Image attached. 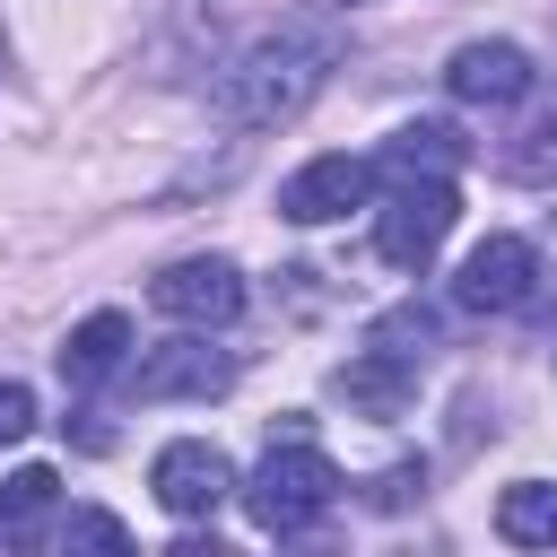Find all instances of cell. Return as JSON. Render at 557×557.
Segmentation results:
<instances>
[{
	"instance_id": "obj_21",
	"label": "cell",
	"mask_w": 557,
	"mask_h": 557,
	"mask_svg": "<svg viewBox=\"0 0 557 557\" xmlns=\"http://www.w3.org/2000/svg\"><path fill=\"white\" fill-rule=\"evenodd\" d=\"M313 9H331V17H339V9H366V0H313Z\"/></svg>"
},
{
	"instance_id": "obj_2",
	"label": "cell",
	"mask_w": 557,
	"mask_h": 557,
	"mask_svg": "<svg viewBox=\"0 0 557 557\" xmlns=\"http://www.w3.org/2000/svg\"><path fill=\"white\" fill-rule=\"evenodd\" d=\"M339 461L313 444V426L305 418H278L270 426V453L252 461V479L235 487V505L252 513V531H270V540H305L313 522H331V505H339Z\"/></svg>"
},
{
	"instance_id": "obj_7",
	"label": "cell",
	"mask_w": 557,
	"mask_h": 557,
	"mask_svg": "<svg viewBox=\"0 0 557 557\" xmlns=\"http://www.w3.org/2000/svg\"><path fill=\"white\" fill-rule=\"evenodd\" d=\"M148 487H157V505H165L174 522H209V513H218L244 479H235V461H226L209 435H174V444H157Z\"/></svg>"
},
{
	"instance_id": "obj_11",
	"label": "cell",
	"mask_w": 557,
	"mask_h": 557,
	"mask_svg": "<svg viewBox=\"0 0 557 557\" xmlns=\"http://www.w3.org/2000/svg\"><path fill=\"white\" fill-rule=\"evenodd\" d=\"M331 383H339V400H348V409H366V418H400V409L418 400V366H409V357H392V348H374V339H366Z\"/></svg>"
},
{
	"instance_id": "obj_3",
	"label": "cell",
	"mask_w": 557,
	"mask_h": 557,
	"mask_svg": "<svg viewBox=\"0 0 557 557\" xmlns=\"http://www.w3.org/2000/svg\"><path fill=\"white\" fill-rule=\"evenodd\" d=\"M453 218H461L453 174H400V183L383 191V209H374V252H383L392 270H409V278H418V270L444 252Z\"/></svg>"
},
{
	"instance_id": "obj_10",
	"label": "cell",
	"mask_w": 557,
	"mask_h": 557,
	"mask_svg": "<svg viewBox=\"0 0 557 557\" xmlns=\"http://www.w3.org/2000/svg\"><path fill=\"white\" fill-rule=\"evenodd\" d=\"M61 357V383L70 392H96V383H113V374H131V313H87V322H70V339L52 348Z\"/></svg>"
},
{
	"instance_id": "obj_19",
	"label": "cell",
	"mask_w": 557,
	"mask_h": 557,
	"mask_svg": "<svg viewBox=\"0 0 557 557\" xmlns=\"http://www.w3.org/2000/svg\"><path fill=\"white\" fill-rule=\"evenodd\" d=\"M409 487H426V470H418V461L383 470V479H374V505H409Z\"/></svg>"
},
{
	"instance_id": "obj_8",
	"label": "cell",
	"mask_w": 557,
	"mask_h": 557,
	"mask_svg": "<svg viewBox=\"0 0 557 557\" xmlns=\"http://www.w3.org/2000/svg\"><path fill=\"white\" fill-rule=\"evenodd\" d=\"M374 183H383V165H374V157L331 148V157H313V165H296V174L278 183V218H287V226H331V218L366 209V200H374Z\"/></svg>"
},
{
	"instance_id": "obj_20",
	"label": "cell",
	"mask_w": 557,
	"mask_h": 557,
	"mask_svg": "<svg viewBox=\"0 0 557 557\" xmlns=\"http://www.w3.org/2000/svg\"><path fill=\"white\" fill-rule=\"evenodd\" d=\"M540 278H557V209H548V226H540Z\"/></svg>"
},
{
	"instance_id": "obj_22",
	"label": "cell",
	"mask_w": 557,
	"mask_h": 557,
	"mask_svg": "<svg viewBox=\"0 0 557 557\" xmlns=\"http://www.w3.org/2000/svg\"><path fill=\"white\" fill-rule=\"evenodd\" d=\"M548 366H557V357H548Z\"/></svg>"
},
{
	"instance_id": "obj_9",
	"label": "cell",
	"mask_w": 557,
	"mask_h": 557,
	"mask_svg": "<svg viewBox=\"0 0 557 557\" xmlns=\"http://www.w3.org/2000/svg\"><path fill=\"white\" fill-rule=\"evenodd\" d=\"M540 87V70H531V52L522 44H505V35H487V44H461L453 61H444V96L453 104H522Z\"/></svg>"
},
{
	"instance_id": "obj_14",
	"label": "cell",
	"mask_w": 557,
	"mask_h": 557,
	"mask_svg": "<svg viewBox=\"0 0 557 557\" xmlns=\"http://www.w3.org/2000/svg\"><path fill=\"white\" fill-rule=\"evenodd\" d=\"M374 165H383L392 183H400V174H453V165H461V131H453V122H400Z\"/></svg>"
},
{
	"instance_id": "obj_17",
	"label": "cell",
	"mask_w": 557,
	"mask_h": 557,
	"mask_svg": "<svg viewBox=\"0 0 557 557\" xmlns=\"http://www.w3.org/2000/svg\"><path fill=\"white\" fill-rule=\"evenodd\" d=\"M131 531L113 522V513H96V505H70V513H52V548H122Z\"/></svg>"
},
{
	"instance_id": "obj_12",
	"label": "cell",
	"mask_w": 557,
	"mask_h": 557,
	"mask_svg": "<svg viewBox=\"0 0 557 557\" xmlns=\"http://www.w3.org/2000/svg\"><path fill=\"white\" fill-rule=\"evenodd\" d=\"M52 505H61V479L44 461H26L9 487H0V548H44L52 540Z\"/></svg>"
},
{
	"instance_id": "obj_6",
	"label": "cell",
	"mask_w": 557,
	"mask_h": 557,
	"mask_svg": "<svg viewBox=\"0 0 557 557\" xmlns=\"http://www.w3.org/2000/svg\"><path fill=\"white\" fill-rule=\"evenodd\" d=\"M244 270L226 261V252H191V261H165L157 270V287H148V305L165 313V322H191V331H226L235 313H244Z\"/></svg>"
},
{
	"instance_id": "obj_5",
	"label": "cell",
	"mask_w": 557,
	"mask_h": 557,
	"mask_svg": "<svg viewBox=\"0 0 557 557\" xmlns=\"http://www.w3.org/2000/svg\"><path fill=\"white\" fill-rule=\"evenodd\" d=\"M531 296H540V244L531 235H487L453 270V305L461 313H522Z\"/></svg>"
},
{
	"instance_id": "obj_1",
	"label": "cell",
	"mask_w": 557,
	"mask_h": 557,
	"mask_svg": "<svg viewBox=\"0 0 557 557\" xmlns=\"http://www.w3.org/2000/svg\"><path fill=\"white\" fill-rule=\"evenodd\" d=\"M339 26H331V9H305V17H287V26H270V35H252L226 70H218V113H226V131H287L322 87H331V70H339Z\"/></svg>"
},
{
	"instance_id": "obj_15",
	"label": "cell",
	"mask_w": 557,
	"mask_h": 557,
	"mask_svg": "<svg viewBox=\"0 0 557 557\" xmlns=\"http://www.w3.org/2000/svg\"><path fill=\"white\" fill-rule=\"evenodd\" d=\"M505 174L513 183H557V96L513 131V148H505Z\"/></svg>"
},
{
	"instance_id": "obj_18",
	"label": "cell",
	"mask_w": 557,
	"mask_h": 557,
	"mask_svg": "<svg viewBox=\"0 0 557 557\" xmlns=\"http://www.w3.org/2000/svg\"><path fill=\"white\" fill-rule=\"evenodd\" d=\"M26 435H35V392L0 374V444H26Z\"/></svg>"
},
{
	"instance_id": "obj_4",
	"label": "cell",
	"mask_w": 557,
	"mask_h": 557,
	"mask_svg": "<svg viewBox=\"0 0 557 557\" xmlns=\"http://www.w3.org/2000/svg\"><path fill=\"white\" fill-rule=\"evenodd\" d=\"M235 374H244V357L235 348H218L209 331H174V339H157L148 357H131V392L139 400H218V392H235Z\"/></svg>"
},
{
	"instance_id": "obj_16",
	"label": "cell",
	"mask_w": 557,
	"mask_h": 557,
	"mask_svg": "<svg viewBox=\"0 0 557 557\" xmlns=\"http://www.w3.org/2000/svg\"><path fill=\"white\" fill-rule=\"evenodd\" d=\"M366 339H374V348H392V357H409V366H426V357H435V339H444V322H435L426 305H392Z\"/></svg>"
},
{
	"instance_id": "obj_13",
	"label": "cell",
	"mask_w": 557,
	"mask_h": 557,
	"mask_svg": "<svg viewBox=\"0 0 557 557\" xmlns=\"http://www.w3.org/2000/svg\"><path fill=\"white\" fill-rule=\"evenodd\" d=\"M496 540L505 548H557V479H513L496 496Z\"/></svg>"
}]
</instances>
